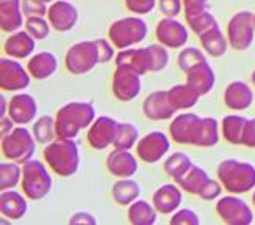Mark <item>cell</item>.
<instances>
[{
	"mask_svg": "<svg viewBox=\"0 0 255 225\" xmlns=\"http://www.w3.org/2000/svg\"><path fill=\"white\" fill-rule=\"evenodd\" d=\"M200 43L205 51L213 57H221L227 51V43H225L224 36L218 27H214L210 32L203 33L200 36Z\"/></svg>",
	"mask_w": 255,
	"mask_h": 225,
	"instance_id": "cell-34",
	"label": "cell"
},
{
	"mask_svg": "<svg viewBox=\"0 0 255 225\" xmlns=\"http://www.w3.org/2000/svg\"><path fill=\"white\" fill-rule=\"evenodd\" d=\"M218 177L229 192L243 194L255 188V167L248 162L225 159L218 167Z\"/></svg>",
	"mask_w": 255,
	"mask_h": 225,
	"instance_id": "cell-3",
	"label": "cell"
},
{
	"mask_svg": "<svg viewBox=\"0 0 255 225\" xmlns=\"http://www.w3.org/2000/svg\"><path fill=\"white\" fill-rule=\"evenodd\" d=\"M254 93L244 82H232L224 93V103L229 109L244 111L252 104Z\"/></svg>",
	"mask_w": 255,
	"mask_h": 225,
	"instance_id": "cell-23",
	"label": "cell"
},
{
	"mask_svg": "<svg viewBox=\"0 0 255 225\" xmlns=\"http://www.w3.org/2000/svg\"><path fill=\"white\" fill-rule=\"evenodd\" d=\"M70 224H73V225H81V224L95 225V224H96V219H95V216H92L90 213L79 211V213L73 214L71 219H70Z\"/></svg>",
	"mask_w": 255,
	"mask_h": 225,
	"instance_id": "cell-50",
	"label": "cell"
},
{
	"mask_svg": "<svg viewBox=\"0 0 255 225\" xmlns=\"http://www.w3.org/2000/svg\"><path fill=\"white\" fill-rule=\"evenodd\" d=\"M35 49V38L28 32H17L11 35L5 43V52L16 58L28 57Z\"/></svg>",
	"mask_w": 255,
	"mask_h": 225,
	"instance_id": "cell-26",
	"label": "cell"
},
{
	"mask_svg": "<svg viewBox=\"0 0 255 225\" xmlns=\"http://www.w3.org/2000/svg\"><path fill=\"white\" fill-rule=\"evenodd\" d=\"M5 115V98L2 96V116Z\"/></svg>",
	"mask_w": 255,
	"mask_h": 225,
	"instance_id": "cell-53",
	"label": "cell"
},
{
	"mask_svg": "<svg viewBox=\"0 0 255 225\" xmlns=\"http://www.w3.org/2000/svg\"><path fill=\"white\" fill-rule=\"evenodd\" d=\"M43 2H51V0H43Z\"/></svg>",
	"mask_w": 255,
	"mask_h": 225,
	"instance_id": "cell-55",
	"label": "cell"
},
{
	"mask_svg": "<svg viewBox=\"0 0 255 225\" xmlns=\"http://www.w3.org/2000/svg\"><path fill=\"white\" fill-rule=\"evenodd\" d=\"M22 180V169L14 162L0 164V189L8 191Z\"/></svg>",
	"mask_w": 255,
	"mask_h": 225,
	"instance_id": "cell-38",
	"label": "cell"
},
{
	"mask_svg": "<svg viewBox=\"0 0 255 225\" xmlns=\"http://www.w3.org/2000/svg\"><path fill=\"white\" fill-rule=\"evenodd\" d=\"M21 0H2V22L3 32H14L22 25V13H21Z\"/></svg>",
	"mask_w": 255,
	"mask_h": 225,
	"instance_id": "cell-28",
	"label": "cell"
},
{
	"mask_svg": "<svg viewBox=\"0 0 255 225\" xmlns=\"http://www.w3.org/2000/svg\"><path fill=\"white\" fill-rule=\"evenodd\" d=\"M98 46V52H100V63L109 62L114 57V47L107 43L106 40H95Z\"/></svg>",
	"mask_w": 255,
	"mask_h": 225,
	"instance_id": "cell-49",
	"label": "cell"
},
{
	"mask_svg": "<svg viewBox=\"0 0 255 225\" xmlns=\"http://www.w3.org/2000/svg\"><path fill=\"white\" fill-rule=\"evenodd\" d=\"M47 16L49 22H51V25L57 32H70L76 25L77 17H79L76 6L65 2V0L52 3L47 11Z\"/></svg>",
	"mask_w": 255,
	"mask_h": 225,
	"instance_id": "cell-18",
	"label": "cell"
},
{
	"mask_svg": "<svg viewBox=\"0 0 255 225\" xmlns=\"http://www.w3.org/2000/svg\"><path fill=\"white\" fill-rule=\"evenodd\" d=\"M156 210L154 205H150L145 200H137L129 205L128 210V219L134 225H153L156 222Z\"/></svg>",
	"mask_w": 255,
	"mask_h": 225,
	"instance_id": "cell-29",
	"label": "cell"
},
{
	"mask_svg": "<svg viewBox=\"0 0 255 225\" xmlns=\"http://www.w3.org/2000/svg\"><path fill=\"white\" fill-rule=\"evenodd\" d=\"M222 189H221V184L216 181V180H208L207 184L203 186L200 194H199V197L203 199V200H214V199H218L219 195H221Z\"/></svg>",
	"mask_w": 255,
	"mask_h": 225,
	"instance_id": "cell-46",
	"label": "cell"
},
{
	"mask_svg": "<svg viewBox=\"0 0 255 225\" xmlns=\"http://www.w3.org/2000/svg\"><path fill=\"white\" fill-rule=\"evenodd\" d=\"M192 165L194 164H192V161L188 154H184L181 151H176L164 162V170L169 177H172L175 181H178L192 169Z\"/></svg>",
	"mask_w": 255,
	"mask_h": 225,
	"instance_id": "cell-32",
	"label": "cell"
},
{
	"mask_svg": "<svg viewBox=\"0 0 255 225\" xmlns=\"http://www.w3.org/2000/svg\"><path fill=\"white\" fill-rule=\"evenodd\" d=\"M252 82H254V85H255V71H254V74H252Z\"/></svg>",
	"mask_w": 255,
	"mask_h": 225,
	"instance_id": "cell-54",
	"label": "cell"
},
{
	"mask_svg": "<svg viewBox=\"0 0 255 225\" xmlns=\"http://www.w3.org/2000/svg\"><path fill=\"white\" fill-rule=\"evenodd\" d=\"M216 211L224 222L232 225H248L252 222L251 208L246 202L237 197H222L216 205Z\"/></svg>",
	"mask_w": 255,
	"mask_h": 225,
	"instance_id": "cell-13",
	"label": "cell"
},
{
	"mask_svg": "<svg viewBox=\"0 0 255 225\" xmlns=\"http://www.w3.org/2000/svg\"><path fill=\"white\" fill-rule=\"evenodd\" d=\"M36 139L25 128H14L8 135L2 137V153L5 158L24 164L32 159Z\"/></svg>",
	"mask_w": 255,
	"mask_h": 225,
	"instance_id": "cell-6",
	"label": "cell"
},
{
	"mask_svg": "<svg viewBox=\"0 0 255 225\" xmlns=\"http://www.w3.org/2000/svg\"><path fill=\"white\" fill-rule=\"evenodd\" d=\"M43 154L47 165L58 177H71L79 169V148L73 139L58 137L47 143Z\"/></svg>",
	"mask_w": 255,
	"mask_h": 225,
	"instance_id": "cell-2",
	"label": "cell"
},
{
	"mask_svg": "<svg viewBox=\"0 0 255 225\" xmlns=\"http://www.w3.org/2000/svg\"><path fill=\"white\" fill-rule=\"evenodd\" d=\"M243 145L255 148V118L248 121V126L244 129V135H243Z\"/></svg>",
	"mask_w": 255,
	"mask_h": 225,
	"instance_id": "cell-51",
	"label": "cell"
},
{
	"mask_svg": "<svg viewBox=\"0 0 255 225\" xmlns=\"http://www.w3.org/2000/svg\"><path fill=\"white\" fill-rule=\"evenodd\" d=\"M202 62H207V58H205V54L200 52L199 49L195 47H188V49H183L178 55V66L180 70L188 73L191 71L195 65H199Z\"/></svg>",
	"mask_w": 255,
	"mask_h": 225,
	"instance_id": "cell-40",
	"label": "cell"
},
{
	"mask_svg": "<svg viewBox=\"0 0 255 225\" xmlns=\"http://www.w3.org/2000/svg\"><path fill=\"white\" fill-rule=\"evenodd\" d=\"M96 111L92 103H70L63 106L55 116L57 137L74 139L81 129L92 126Z\"/></svg>",
	"mask_w": 255,
	"mask_h": 225,
	"instance_id": "cell-1",
	"label": "cell"
},
{
	"mask_svg": "<svg viewBox=\"0 0 255 225\" xmlns=\"http://www.w3.org/2000/svg\"><path fill=\"white\" fill-rule=\"evenodd\" d=\"M142 109H143V113L148 116L150 120H154V121L169 120L176 112V109L169 100V92H165V90L150 93L146 96V100L143 101Z\"/></svg>",
	"mask_w": 255,
	"mask_h": 225,
	"instance_id": "cell-15",
	"label": "cell"
},
{
	"mask_svg": "<svg viewBox=\"0 0 255 225\" xmlns=\"http://www.w3.org/2000/svg\"><path fill=\"white\" fill-rule=\"evenodd\" d=\"M156 36L164 46H169L172 49L181 47L188 43V30L183 27V24L172 17H165L159 21L156 27Z\"/></svg>",
	"mask_w": 255,
	"mask_h": 225,
	"instance_id": "cell-17",
	"label": "cell"
},
{
	"mask_svg": "<svg viewBox=\"0 0 255 225\" xmlns=\"http://www.w3.org/2000/svg\"><path fill=\"white\" fill-rule=\"evenodd\" d=\"M129 11L137 14H146L154 8L156 0H125Z\"/></svg>",
	"mask_w": 255,
	"mask_h": 225,
	"instance_id": "cell-44",
	"label": "cell"
},
{
	"mask_svg": "<svg viewBox=\"0 0 255 225\" xmlns=\"http://www.w3.org/2000/svg\"><path fill=\"white\" fill-rule=\"evenodd\" d=\"M199 222L200 221H199L197 214H195L192 210H188V208L176 211L170 219L172 225H197Z\"/></svg>",
	"mask_w": 255,
	"mask_h": 225,
	"instance_id": "cell-43",
	"label": "cell"
},
{
	"mask_svg": "<svg viewBox=\"0 0 255 225\" xmlns=\"http://www.w3.org/2000/svg\"><path fill=\"white\" fill-rule=\"evenodd\" d=\"M27 210L28 205L24 195L16 191H2V194H0V211H2V216L16 221L24 218Z\"/></svg>",
	"mask_w": 255,
	"mask_h": 225,
	"instance_id": "cell-24",
	"label": "cell"
},
{
	"mask_svg": "<svg viewBox=\"0 0 255 225\" xmlns=\"http://www.w3.org/2000/svg\"><path fill=\"white\" fill-rule=\"evenodd\" d=\"M106 165L107 170L119 178H131L137 172V169H139L132 153H129V150H119V148H115L107 156Z\"/></svg>",
	"mask_w": 255,
	"mask_h": 225,
	"instance_id": "cell-20",
	"label": "cell"
},
{
	"mask_svg": "<svg viewBox=\"0 0 255 225\" xmlns=\"http://www.w3.org/2000/svg\"><path fill=\"white\" fill-rule=\"evenodd\" d=\"M183 2H184L186 17H188V16H195L199 13H203L208 0H183Z\"/></svg>",
	"mask_w": 255,
	"mask_h": 225,
	"instance_id": "cell-47",
	"label": "cell"
},
{
	"mask_svg": "<svg viewBox=\"0 0 255 225\" xmlns=\"http://www.w3.org/2000/svg\"><path fill=\"white\" fill-rule=\"evenodd\" d=\"M248 121L244 116L240 115H229L222 120V134L225 140L230 143H243L244 129H246Z\"/></svg>",
	"mask_w": 255,
	"mask_h": 225,
	"instance_id": "cell-30",
	"label": "cell"
},
{
	"mask_svg": "<svg viewBox=\"0 0 255 225\" xmlns=\"http://www.w3.org/2000/svg\"><path fill=\"white\" fill-rule=\"evenodd\" d=\"M13 120L11 118H6V116L3 115L2 116V128H0V132H2V137H5V135H8L9 132H11L14 128H13Z\"/></svg>",
	"mask_w": 255,
	"mask_h": 225,
	"instance_id": "cell-52",
	"label": "cell"
},
{
	"mask_svg": "<svg viewBox=\"0 0 255 225\" xmlns=\"http://www.w3.org/2000/svg\"><path fill=\"white\" fill-rule=\"evenodd\" d=\"M98 63H100V52H98L96 41L77 43L70 47L65 57L66 70L73 74H85L92 71Z\"/></svg>",
	"mask_w": 255,
	"mask_h": 225,
	"instance_id": "cell-7",
	"label": "cell"
},
{
	"mask_svg": "<svg viewBox=\"0 0 255 225\" xmlns=\"http://www.w3.org/2000/svg\"><path fill=\"white\" fill-rule=\"evenodd\" d=\"M52 189V178L43 162L28 159L22 164V191L28 199L41 200Z\"/></svg>",
	"mask_w": 255,
	"mask_h": 225,
	"instance_id": "cell-4",
	"label": "cell"
},
{
	"mask_svg": "<svg viewBox=\"0 0 255 225\" xmlns=\"http://www.w3.org/2000/svg\"><path fill=\"white\" fill-rule=\"evenodd\" d=\"M219 142V124L216 118H202L199 139L195 142L197 146H214Z\"/></svg>",
	"mask_w": 255,
	"mask_h": 225,
	"instance_id": "cell-35",
	"label": "cell"
},
{
	"mask_svg": "<svg viewBox=\"0 0 255 225\" xmlns=\"http://www.w3.org/2000/svg\"><path fill=\"white\" fill-rule=\"evenodd\" d=\"M27 71L35 79H47L57 71V58L51 52H40L27 63Z\"/></svg>",
	"mask_w": 255,
	"mask_h": 225,
	"instance_id": "cell-25",
	"label": "cell"
},
{
	"mask_svg": "<svg viewBox=\"0 0 255 225\" xmlns=\"http://www.w3.org/2000/svg\"><path fill=\"white\" fill-rule=\"evenodd\" d=\"M142 90L140 74L132 71L131 68L126 66H117L112 79V92L117 100L120 101H132L139 96Z\"/></svg>",
	"mask_w": 255,
	"mask_h": 225,
	"instance_id": "cell-8",
	"label": "cell"
},
{
	"mask_svg": "<svg viewBox=\"0 0 255 225\" xmlns=\"http://www.w3.org/2000/svg\"><path fill=\"white\" fill-rule=\"evenodd\" d=\"M254 203H255V194H254Z\"/></svg>",
	"mask_w": 255,
	"mask_h": 225,
	"instance_id": "cell-56",
	"label": "cell"
},
{
	"mask_svg": "<svg viewBox=\"0 0 255 225\" xmlns=\"http://www.w3.org/2000/svg\"><path fill=\"white\" fill-rule=\"evenodd\" d=\"M140 188L134 180H120L114 184L112 188V197L119 205H131L139 197Z\"/></svg>",
	"mask_w": 255,
	"mask_h": 225,
	"instance_id": "cell-33",
	"label": "cell"
},
{
	"mask_svg": "<svg viewBox=\"0 0 255 225\" xmlns=\"http://www.w3.org/2000/svg\"><path fill=\"white\" fill-rule=\"evenodd\" d=\"M55 118H52L51 115H43L33 124V137L36 139V142L47 145L55 139Z\"/></svg>",
	"mask_w": 255,
	"mask_h": 225,
	"instance_id": "cell-36",
	"label": "cell"
},
{
	"mask_svg": "<svg viewBox=\"0 0 255 225\" xmlns=\"http://www.w3.org/2000/svg\"><path fill=\"white\" fill-rule=\"evenodd\" d=\"M148 33L146 22L140 17H125L115 21L109 28V36L119 49H126L132 44L140 43Z\"/></svg>",
	"mask_w": 255,
	"mask_h": 225,
	"instance_id": "cell-5",
	"label": "cell"
},
{
	"mask_svg": "<svg viewBox=\"0 0 255 225\" xmlns=\"http://www.w3.org/2000/svg\"><path fill=\"white\" fill-rule=\"evenodd\" d=\"M159 8H161V11L167 17H173L176 14H180V11H181V2H180V0H161Z\"/></svg>",
	"mask_w": 255,
	"mask_h": 225,
	"instance_id": "cell-48",
	"label": "cell"
},
{
	"mask_svg": "<svg viewBox=\"0 0 255 225\" xmlns=\"http://www.w3.org/2000/svg\"><path fill=\"white\" fill-rule=\"evenodd\" d=\"M120 123L111 116H98L92 123L87 134V140L95 150H104L109 145H114V140L119 132Z\"/></svg>",
	"mask_w": 255,
	"mask_h": 225,
	"instance_id": "cell-9",
	"label": "cell"
},
{
	"mask_svg": "<svg viewBox=\"0 0 255 225\" xmlns=\"http://www.w3.org/2000/svg\"><path fill=\"white\" fill-rule=\"evenodd\" d=\"M169 92V100L172 106L176 111H184V109H191L195 104H197L200 95L195 92L189 84H178L173 85Z\"/></svg>",
	"mask_w": 255,
	"mask_h": 225,
	"instance_id": "cell-27",
	"label": "cell"
},
{
	"mask_svg": "<svg viewBox=\"0 0 255 225\" xmlns=\"http://www.w3.org/2000/svg\"><path fill=\"white\" fill-rule=\"evenodd\" d=\"M186 74H188V82L186 84H189L200 96L207 95L213 90L216 77H214L213 68L207 62H202L199 65H195L192 70L188 71Z\"/></svg>",
	"mask_w": 255,
	"mask_h": 225,
	"instance_id": "cell-21",
	"label": "cell"
},
{
	"mask_svg": "<svg viewBox=\"0 0 255 225\" xmlns=\"http://www.w3.org/2000/svg\"><path fill=\"white\" fill-rule=\"evenodd\" d=\"M36 112H38V106H36V101L32 95L19 93V95H14L11 100H9L8 116L16 124L30 123L36 116Z\"/></svg>",
	"mask_w": 255,
	"mask_h": 225,
	"instance_id": "cell-16",
	"label": "cell"
},
{
	"mask_svg": "<svg viewBox=\"0 0 255 225\" xmlns=\"http://www.w3.org/2000/svg\"><path fill=\"white\" fill-rule=\"evenodd\" d=\"M22 11L28 17L30 16H43L46 13V2H43V0H24Z\"/></svg>",
	"mask_w": 255,
	"mask_h": 225,
	"instance_id": "cell-45",
	"label": "cell"
},
{
	"mask_svg": "<svg viewBox=\"0 0 255 225\" xmlns=\"http://www.w3.org/2000/svg\"><path fill=\"white\" fill-rule=\"evenodd\" d=\"M117 66L131 68L137 74H145L151 71V52L148 47L142 49H126L119 52L115 58Z\"/></svg>",
	"mask_w": 255,
	"mask_h": 225,
	"instance_id": "cell-19",
	"label": "cell"
},
{
	"mask_svg": "<svg viewBox=\"0 0 255 225\" xmlns=\"http://www.w3.org/2000/svg\"><path fill=\"white\" fill-rule=\"evenodd\" d=\"M254 21H255V17H254Z\"/></svg>",
	"mask_w": 255,
	"mask_h": 225,
	"instance_id": "cell-57",
	"label": "cell"
},
{
	"mask_svg": "<svg viewBox=\"0 0 255 225\" xmlns=\"http://www.w3.org/2000/svg\"><path fill=\"white\" fill-rule=\"evenodd\" d=\"M210 180L208 177V173L205 172L202 167H197V165H192V169L184 175L183 178H180L178 181V186L186 191V192H189V194H195V195H199L202 188L205 184H207V181Z\"/></svg>",
	"mask_w": 255,
	"mask_h": 225,
	"instance_id": "cell-31",
	"label": "cell"
},
{
	"mask_svg": "<svg viewBox=\"0 0 255 225\" xmlns=\"http://www.w3.org/2000/svg\"><path fill=\"white\" fill-rule=\"evenodd\" d=\"M254 16L251 13H238L229 24V40L237 51H244L252 43L254 38Z\"/></svg>",
	"mask_w": 255,
	"mask_h": 225,
	"instance_id": "cell-12",
	"label": "cell"
},
{
	"mask_svg": "<svg viewBox=\"0 0 255 225\" xmlns=\"http://www.w3.org/2000/svg\"><path fill=\"white\" fill-rule=\"evenodd\" d=\"M202 118L195 113H183L175 116L170 123V137L176 143L195 145L199 139Z\"/></svg>",
	"mask_w": 255,
	"mask_h": 225,
	"instance_id": "cell-10",
	"label": "cell"
},
{
	"mask_svg": "<svg viewBox=\"0 0 255 225\" xmlns=\"http://www.w3.org/2000/svg\"><path fill=\"white\" fill-rule=\"evenodd\" d=\"M30 73H27L24 68L14 60L2 58L0 60V87L6 92L24 90L30 84Z\"/></svg>",
	"mask_w": 255,
	"mask_h": 225,
	"instance_id": "cell-14",
	"label": "cell"
},
{
	"mask_svg": "<svg viewBox=\"0 0 255 225\" xmlns=\"http://www.w3.org/2000/svg\"><path fill=\"white\" fill-rule=\"evenodd\" d=\"M181 191L178 186L175 184H164L153 194V205L158 210V213L162 214H170L181 203Z\"/></svg>",
	"mask_w": 255,
	"mask_h": 225,
	"instance_id": "cell-22",
	"label": "cell"
},
{
	"mask_svg": "<svg viewBox=\"0 0 255 225\" xmlns=\"http://www.w3.org/2000/svg\"><path fill=\"white\" fill-rule=\"evenodd\" d=\"M25 30L30 33L35 40H44L49 35V24L44 21L41 16H30L25 21Z\"/></svg>",
	"mask_w": 255,
	"mask_h": 225,
	"instance_id": "cell-41",
	"label": "cell"
},
{
	"mask_svg": "<svg viewBox=\"0 0 255 225\" xmlns=\"http://www.w3.org/2000/svg\"><path fill=\"white\" fill-rule=\"evenodd\" d=\"M148 49L151 52V73L162 71L169 63L167 51H165V49L159 44H151V46H148Z\"/></svg>",
	"mask_w": 255,
	"mask_h": 225,
	"instance_id": "cell-42",
	"label": "cell"
},
{
	"mask_svg": "<svg viewBox=\"0 0 255 225\" xmlns=\"http://www.w3.org/2000/svg\"><path fill=\"white\" fill-rule=\"evenodd\" d=\"M188 19V24L189 27L192 28V30L197 33L199 36H202L203 33L210 32L211 28L218 27V24H216V19L213 17V14L203 11V13H199L195 16H188L186 17Z\"/></svg>",
	"mask_w": 255,
	"mask_h": 225,
	"instance_id": "cell-39",
	"label": "cell"
},
{
	"mask_svg": "<svg viewBox=\"0 0 255 225\" xmlns=\"http://www.w3.org/2000/svg\"><path fill=\"white\" fill-rule=\"evenodd\" d=\"M139 142V131L132 123H120L119 132L114 140V146L119 150H131Z\"/></svg>",
	"mask_w": 255,
	"mask_h": 225,
	"instance_id": "cell-37",
	"label": "cell"
},
{
	"mask_svg": "<svg viewBox=\"0 0 255 225\" xmlns=\"http://www.w3.org/2000/svg\"><path fill=\"white\" fill-rule=\"evenodd\" d=\"M169 148H170V142L167 139V135L161 131H153L137 142V156L143 162L153 164L158 162L169 151Z\"/></svg>",
	"mask_w": 255,
	"mask_h": 225,
	"instance_id": "cell-11",
	"label": "cell"
}]
</instances>
